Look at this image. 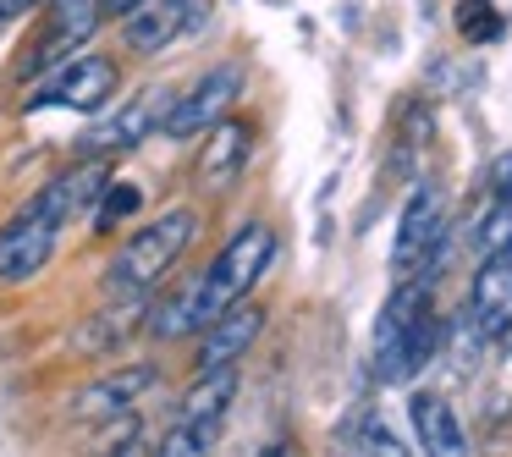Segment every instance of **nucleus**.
Segmentation results:
<instances>
[{"label":"nucleus","instance_id":"nucleus-16","mask_svg":"<svg viewBox=\"0 0 512 457\" xmlns=\"http://www.w3.org/2000/svg\"><path fill=\"white\" fill-rule=\"evenodd\" d=\"M413 430H419L424 457H468V441H463L457 413L446 408L441 397H430V391H419V397H413Z\"/></svg>","mask_w":512,"mask_h":457},{"label":"nucleus","instance_id":"nucleus-9","mask_svg":"<svg viewBox=\"0 0 512 457\" xmlns=\"http://www.w3.org/2000/svg\"><path fill=\"white\" fill-rule=\"evenodd\" d=\"M105 0H50V28L39 34L34 56H28V78H45V72L67 67L72 50H83L94 34H100Z\"/></svg>","mask_w":512,"mask_h":457},{"label":"nucleus","instance_id":"nucleus-20","mask_svg":"<svg viewBox=\"0 0 512 457\" xmlns=\"http://www.w3.org/2000/svg\"><path fill=\"white\" fill-rule=\"evenodd\" d=\"M457 34L474 39V45H490V39H501V17L490 0H463L457 6Z\"/></svg>","mask_w":512,"mask_h":457},{"label":"nucleus","instance_id":"nucleus-18","mask_svg":"<svg viewBox=\"0 0 512 457\" xmlns=\"http://www.w3.org/2000/svg\"><path fill=\"white\" fill-rule=\"evenodd\" d=\"M221 441V419H171V430L160 435V446H149V457H210Z\"/></svg>","mask_w":512,"mask_h":457},{"label":"nucleus","instance_id":"nucleus-22","mask_svg":"<svg viewBox=\"0 0 512 457\" xmlns=\"http://www.w3.org/2000/svg\"><path fill=\"white\" fill-rule=\"evenodd\" d=\"M34 6H45V0H0V23H12V17L34 12Z\"/></svg>","mask_w":512,"mask_h":457},{"label":"nucleus","instance_id":"nucleus-7","mask_svg":"<svg viewBox=\"0 0 512 457\" xmlns=\"http://www.w3.org/2000/svg\"><path fill=\"white\" fill-rule=\"evenodd\" d=\"M116 83H122V72L111 56H78L28 100V111H100V105H111Z\"/></svg>","mask_w":512,"mask_h":457},{"label":"nucleus","instance_id":"nucleus-8","mask_svg":"<svg viewBox=\"0 0 512 457\" xmlns=\"http://www.w3.org/2000/svg\"><path fill=\"white\" fill-rule=\"evenodd\" d=\"M237 94H243V67H237V61H226V67H210L188 94H177V105H171V116H166V127H160V138H199V133H210V127L221 122L226 111H232Z\"/></svg>","mask_w":512,"mask_h":457},{"label":"nucleus","instance_id":"nucleus-5","mask_svg":"<svg viewBox=\"0 0 512 457\" xmlns=\"http://www.w3.org/2000/svg\"><path fill=\"white\" fill-rule=\"evenodd\" d=\"M171 105H177V94H171V89H144L138 100H127L116 116H105L100 127H89L78 149H83L89 160L127 155V149H138L144 138H160V127H166Z\"/></svg>","mask_w":512,"mask_h":457},{"label":"nucleus","instance_id":"nucleus-15","mask_svg":"<svg viewBox=\"0 0 512 457\" xmlns=\"http://www.w3.org/2000/svg\"><path fill=\"white\" fill-rule=\"evenodd\" d=\"M144 314H149V298H111L105 309H94L89 320L72 331V347H78L83 358H105V353H116V347L127 342V336L144 325Z\"/></svg>","mask_w":512,"mask_h":457},{"label":"nucleus","instance_id":"nucleus-21","mask_svg":"<svg viewBox=\"0 0 512 457\" xmlns=\"http://www.w3.org/2000/svg\"><path fill=\"white\" fill-rule=\"evenodd\" d=\"M100 457H149V441H144V430H138L133 413H127L122 430H116V446H100Z\"/></svg>","mask_w":512,"mask_h":457},{"label":"nucleus","instance_id":"nucleus-23","mask_svg":"<svg viewBox=\"0 0 512 457\" xmlns=\"http://www.w3.org/2000/svg\"><path fill=\"white\" fill-rule=\"evenodd\" d=\"M144 0H105V17H133Z\"/></svg>","mask_w":512,"mask_h":457},{"label":"nucleus","instance_id":"nucleus-2","mask_svg":"<svg viewBox=\"0 0 512 457\" xmlns=\"http://www.w3.org/2000/svg\"><path fill=\"white\" fill-rule=\"evenodd\" d=\"M72 215H78V204H72L67 182L56 177L23 204L12 221L0 226V287H23V281H34L39 270L56 259L61 232H67Z\"/></svg>","mask_w":512,"mask_h":457},{"label":"nucleus","instance_id":"nucleus-10","mask_svg":"<svg viewBox=\"0 0 512 457\" xmlns=\"http://www.w3.org/2000/svg\"><path fill=\"white\" fill-rule=\"evenodd\" d=\"M160 386V369L155 364H122L111 375L89 380V386L72 397V419L78 424H111V419H127L138 413V402Z\"/></svg>","mask_w":512,"mask_h":457},{"label":"nucleus","instance_id":"nucleus-6","mask_svg":"<svg viewBox=\"0 0 512 457\" xmlns=\"http://www.w3.org/2000/svg\"><path fill=\"white\" fill-rule=\"evenodd\" d=\"M441 193L424 182V188L408 193V204H402L397 215V243H391V276L408 281L419 276V270H430V259L441 254Z\"/></svg>","mask_w":512,"mask_h":457},{"label":"nucleus","instance_id":"nucleus-13","mask_svg":"<svg viewBox=\"0 0 512 457\" xmlns=\"http://www.w3.org/2000/svg\"><path fill=\"white\" fill-rule=\"evenodd\" d=\"M468 325H474L485 342L512 336V248L485 254V265L474 270V287H468Z\"/></svg>","mask_w":512,"mask_h":457},{"label":"nucleus","instance_id":"nucleus-3","mask_svg":"<svg viewBox=\"0 0 512 457\" xmlns=\"http://www.w3.org/2000/svg\"><path fill=\"white\" fill-rule=\"evenodd\" d=\"M435 353V309L424 281H397V292L386 298L375 325V380L380 386H402L413 380Z\"/></svg>","mask_w":512,"mask_h":457},{"label":"nucleus","instance_id":"nucleus-17","mask_svg":"<svg viewBox=\"0 0 512 457\" xmlns=\"http://www.w3.org/2000/svg\"><path fill=\"white\" fill-rule=\"evenodd\" d=\"M232 397H237V364L232 369H204V375L188 386V397H182L177 419H221L226 424Z\"/></svg>","mask_w":512,"mask_h":457},{"label":"nucleus","instance_id":"nucleus-24","mask_svg":"<svg viewBox=\"0 0 512 457\" xmlns=\"http://www.w3.org/2000/svg\"><path fill=\"white\" fill-rule=\"evenodd\" d=\"M281 457H287V452H281Z\"/></svg>","mask_w":512,"mask_h":457},{"label":"nucleus","instance_id":"nucleus-12","mask_svg":"<svg viewBox=\"0 0 512 457\" xmlns=\"http://www.w3.org/2000/svg\"><path fill=\"white\" fill-rule=\"evenodd\" d=\"M259 331H265V309H259L254 298L232 303L226 314H215L210 325L199 331V358H193V369H232L237 358H248V347L259 342Z\"/></svg>","mask_w":512,"mask_h":457},{"label":"nucleus","instance_id":"nucleus-11","mask_svg":"<svg viewBox=\"0 0 512 457\" xmlns=\"http://www.w3.org/2000/svg\"><path fill=\"white\" fill-rule=\"evenodd\" d=\"M204 12H210L204 0H144L133 17H122V39L138 56H160V50L177 45L188 28H199Z\"/></svg>","mask_w":512,"mask_h":457},{"label":"nucleus","instance_id":"nucleus-1","mask_svg":"<svg viewBox=\"0 0 512 457\" xmlns=\"http://www.w3.org/2000/svg\"><path fill=\"white\" fill-rule=\"evenodd\" d=\"M193 237H199V215H193L188 204H182V210H166L149 226H138V232L116 248L111 265H105V298H155V287L171 276V265L188 254Z\"/></svg>","mask_w":512,"mask_h":457},{"label":"nucleus","instance_id":"nucleus-4","mask_svg":"<svg viewBox=\"0 0 512 457\" xmlns=\"http://www.w3.org/2000/svg\"><path fill=\"white\" fill-rule=\"evenodd\" d=\"M270 259H276V232H270L265 221H248L243 232L215 254V265L193 281V320H199V331L215 320V314H226L232 303H243L248 292L259 287V276L270 270Z\"/></svg>","mask_w":512,"mask_h":457},{"label":"nucleus","instance_id":"nucleus-19","mask_svg":"<svg viewBox=\"0 0 512 457\" xmlns=\"http://www.w3.org/2000/svg\"><path fill=\"white\" fill-rule=\"evenodd\" d=\"M138 204H144V193H138L133 182H111V188L100 193V204H94V232H111V226L127 221Z\"/></svg>","mask_w":512,"mask_h":457},{"label":"nucleus","instance_id":"nucleus-14","mask_svg":"<svg viewBox=\"0 0 512 457\" xmlns=\"http://www.w3.org/2000/svg\"><path fill=\"white\" fill-rule=\"evenodd\" d=\"M248 155H254V127L237 122V116H221V122L204 133V149H199V160H193V177H199V188L221 193V188H232V182L243 177Z\"/></svg>","mask_w":512,"mask_h":457}]
</instances>
